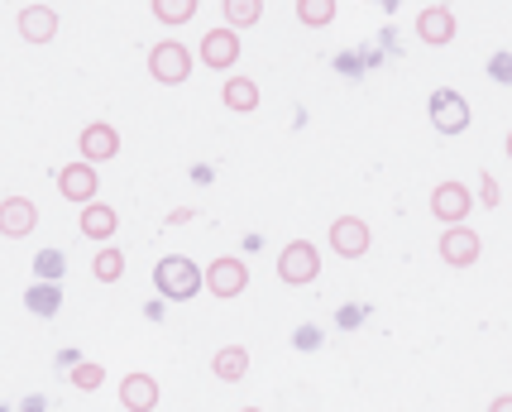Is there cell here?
I'll return each instance as SVG.
<instances>
[{
    "label": "cell",
    "mask_w": 512,
    "mask_h": 412,
    "mask_svg": "<svg viewBox=\"0 0 512 412\" xmlns=\"http://www.w3.org/2000/svg\"><path fill=\"white\" fill-rule=\"evenodd\" d=\"M221 101L230 106V111L249 115V111H259V87H254L249 77H230V82L221 87Z\"/></svg>",
    "instance_id": "d6986e66"
},
{
    "label": "cell",
    "mask_w": 512,
    "mask_h": 412,
    "mask_svg": "<svg viewBox=\"0 0 512 412\" xmlns=\"http://www.w3.org/2000/svg\"><path fill=\"white\" fill-rule=\"evenodd\" d=\"M67 269V259L58 250H39V259H34V274H39V283H58Z\"/></svg>",
    "instance_id": "cb8c5ba5"
},
{
    "label": "cell",
    "mask_w": 512,
    "mask_h": 412,
    "mask_svg": "<svg viewBox=\"0 0 512 412\" xmlns=\"http://www.w3.org/2000/svg\"><path fill=\"white\" fill-rule=\"evenodd\" d=\"M24 307H29L34 317H58V307H63V288H58V283H34V288L24 293Z\"/></svg>",
    "instance_id": "ffe728a7"
},
{
    "label": "cell",
    "mask_w": 512,
    "mask_h": 412,
    "mask_svg": "<svg viewBox=\"0 0 512 412\" xmlns=\"http://www.w3.org/2000/svg\"><path fill=\"white\" fill-rule=\"evenodd\" d=\"M120 403H125V412H154L158 379L154 374H125L120 379Z\"/></svg>",
    "instance_id": "2e32d148"
},
{
    "label": "cell",
    "mask_w": 512,
    "mask_h": 412,
    "mask_svg": "<svg viewBox=\"0 0 512 412\" xmlns=\"http://www.w3.org/2000/svg\"><path fill=\"white\" fill-rule=\"evenodd\" d=\"M72 384H77L82 393H96L101 384H106V369L91 365V360H87V365H72Z\"/></svg>",
    "instance_id": "d4e9b609"
},
{
    "label": "cell",
    "mask_w": 512,
    "mask_h": 412,
    "mask_svg": "<svg viewBox=\"0 0 512 412\" xmlns=\"http://www.w3.org/2000/svg\"><path fill=\"white\" fill-rule=\"evenodd\" d=\"M34 226H39V206L29 197H5L0 202V235L24 240V235H34Z\"/></svg>",
    "instance_id": "7c38bea8"
},
{
    "label": "cell",
    "mask_w": 512,
    "mask_h": 412,
    "mask_svg": "<svg viewBox=\"0 0 512 412\" xmlns=\"http://www.w3.org/2000/svg\"><path fill=\"white\" fill-rule=\"evenodd\" d=\"M431 125L441 130V135H460V130H469V101L460 92H450V87H441V92L431 96Z\"/></svg>",
    "instance_id": "5b68a950"
},
{
    "label": "cell",
    "mask_w": 512,
    "mask_h": 412,
    "mask_svg": "<svg viewBox=\"0 0 512 412\" xmlns=\"http://www.w3.org/2000/svg\"><path fill=\"white\" fill-rule=\"evenodd\" d=\"M469 211H474V197H469L465 183H436V192H431V216H436V221L465 226Z\"/></svg>",
    "instance_id": "52a82bcc"
},
{
    "label": "cell",
    "mask_w": 512,
    "mask_h": 412,
    "mask_svg": "<svg viewBox=\"0 0 512 412\" xmlns=\"http://www.w3.org/2000/svg\"><path fill=\"white\" fill-rule=\"evenodd\" d=\"M240 58V34L235 29H206L201 34V63L216 72H230Z\"/></svg>",
    "instance_id": "9c48e42d"
},
{
    "label": "cell",
    "mask_w": 512,
    "mask_h": 412,
    "mask_svg": "<svg viewBox=\"0 0 512 412\" xmlns=\"http://www.w3.org/2000/svg\"><path fill=\"white\" fill-rule=\"evenodd\" d=\"M417 39L431 48H441L455 39V15H450V5H426L422 15H417Z\"/></svg>",
    "instance_id": "5bb4252c"
},
{
    "label": "cell",
    "mask_w": 512,
    "mask_h": 412,
    "mask_svg": "<svg viewBox=\"0 0 512 412\" xmlns=\"http://www.w3.org/2000/svg\"><path fill=\"white\" fill-rule=\"evenodd\" d=\"M278 278H283L288 288L316 283V278H321V250H316L312 240H292V245H283V254H278Z\"/></svg>",
    "instance_id": "7a4b0ae2"
},
{
    "label": "cell",
    "mask_w": 512,
    "mask_h": 412,
    "mask_svg": "<svg viewBox=\"0 0 512 412\" xmlns=\"http://www.w3.org/2000/svg\"><path fill=\"white\" fill-rule=\"evenodd\" d=\"M479 192H484V206H498V183H493L489 173L479 178Z\"/></svg>",
    "instance_id": "484cf974"
},
{
    "label": "cell",
    "mask_w": 512,
    "mask_h": 412,
    "mask_svg": "<svg viewBox=\"0 0 512 412\" xmlns=\"http://www.w3.org/2000/svg\"><path fill=\"white\" fill-rule=\"evenodd\" d=\"M154 283L168 302H192L201 293V269L187 259V254H168V259H158Z\"/></svg>",
    "instance_id": "6da1fadb"
},
{
    "label": "cell",
    "mask_w": 512,
    "mask_h": 412,
    "mask_svg": "<svg viewBox=\"0 0 512 412\" xmlns=\"http://www.w3.org/2000/svg\"><path fill=\"white\" fill-rule=\"evenodd\" d=\"M77 149H82V163H111L115 154H120V130L115 125H106V120H91L87 130L77 135Z\"/></svg>",
    "instance_id": "8992f818"
},
{
    "label": "cell",
    "mask_w": 512,
    "mask_h": 412,
    "mask_svg": "<svg viewBox=\"0 0 512 412\" xmlns=\"http://www.w3.org/2000/svg\"><path fill=\"white\" fill-rule=\"evenodd\" d=\"M91 274H96V283H115V278L125 274V254L115 250V245H101L96 264H91Z\"/></svg>",
    "instance_id": "603a6c76"
},
{
    "label": "cell",
    "mask_w": 512,
    "mask_h": 412,
    "mask_svg": "<svg viewBox=\"0 0 512 412\" xmlns=\"http://www.w3.org/2000/svg\"><path fill=\"white\" fill-rule=\"evenodd\" d=\"M149 72H154V82H163V87H182L192 77V53L178 39H163V44L149 48Z\"/></svg>",
    "instance_id": "277c9868"
},
{
    "label": "cell",
    "mask_w": 512,
    "mask_h": 412,
    "mask_svg": "<svg viewBox=\"0 0 512 412\" xmlns=\"http://www.w3.org/2000/svg\"><path fill=\"white\" fill-rule=\"evenodd\" d=\"M221 15H225V29H254L264 20V0H221Z\"/></svg>",
    "instance_id": "ac0fdd59"
},
{
    "label": "cell",
    "mask_w": 512,
    "mask_h": 412,
    "mask_svg": "<svg viewBox=\"0 0 512 412\" xmlns=\"http://www.w3.org/2000/svg\"><path fill=\"white\" fill-rule=\"evenodd\" d=\"M297 20L307 29H326L335 20V0H297Z\"/></svg>",
    "instance_id": "7402d4cb"
},
{
    "label": "cell",
    "mask_w": 512,
    "mask_h": 412,
    "mask_svg": "<svg viewBox=\"0 0 512 412\" xmlns=\"http://www.w3.org/2000/svg\"><path fill=\"white\" fill-rule=\"evenodd\" d=\"M149 10H154V20H163V24H187L197 15V0H149Z\"/></svg>",
    "instance_id": "44dd1931"
},
{
    "label": "cell",
    "mask_w": 512,
    "mask_h": 412,
    "mask_svg": "<svg viewBox=\"0 0 512 412\" xmlns=\"http://www.w3.org/2000/svg\"><path fill=\"white\" fill-rule=\"evenodd\" d=\"M201 288H206L211 298H240V293L249 288L245 259H235V254H221V259H211V264H206V274H201Z\"/></svg>",
    "instance_id": "3957f363"
},
{
    "label": "cell",
    "mask_w": 512,
    "mask_h": 412,
    "mask_svg": "<svg viewBox=\"0 0 512 412\" xmlns=\"http://www.w3.org/2000/svg\"><path fill=\"white\" fill-rule=\"evenodd\" d=\"M331 245L340 259H364L369 254V226L359 216H335L331 221Z\"/></svg>",
    "instance_id": "30bf717a"
},
{
    "label": "cell",
    "mask_w": 512,
    "mask_h": 412,
    "mask_svg": "<svg viewBox=\"0 0 512 412\" xmlns=\"http://www.w3.org/2000/svg\"><path fill=\"white\" fill-rule=\"evenodd\" d=\"M441 259H446L450 269H469L474 259H479V250H484V240L474 235L469 226H446V235H441Z\"/></svg>",
    "instance_id": "ba28073f"
},
{
    "label": "cell",
    "mask_w": 512,
    "mask_h": 412,
    "mask_svg": "<svg viewBox=\"0 0 512 412\" xmlns=\"http://www.w3.org/2000/svg\"><path fill=\"white\" fill-rule=\"evenodd\" d=\"M240 412H259V408H240Z\"/></svg>",
    "instance_id": "f1b7e54d"
},
{
    "label": "cell",
    "mask_w": 512,
    "mask_h": 412,
    "mask_svg": "<svg viewBox=\"0 0 512 412\" xmlns=\"http://www.w3.org/2000/svg\"><path fill=\"white\" fill-rule=\"evenodd\" d=\"M489 412H512V398H508V393H503V398H493Z\"/></svg>",
    "instance_id": "83f0119b"
},
{
    "label": "cell",
    "mask_w": 512,
    "mask_h": 412,
    "mask_svg": "<svg viewBox=\"0 0 512 412\" xmlns=\"http://www.w3.org/2000/svg\"><path fill=\"white\" fill-rule=\"evenodd\" d=\"M77 226H82V235H87V240L106 245L115 230H120V216H115V206H106V202H87V206H82V216H77Z\"/></svg>",
    "instance_id": "9a60e30c"
},
{
    "label": "cell",
    "mask_w": 512,
    "mask_h": 412,
    "mask_svg": "<svg viewBox=\"0 0 512 412\" xmlns=\"http://www.w3.org/2000/svg\"><path fill=\"white\" fill-rule=\"evenodd\" d=\"M15 29H20L24 44H48L58 34V15H53V5H24L15 15Z\"/></svg>",
    "instance_id": "4fadbf2b"
},
{
    "label": "cell",
    "mask_w": 512,
    "mask_h": 412,
    "mask_svg": "<svg viewBox=\"0 0 512 412\" xmlns=\"http://www.w3.org/2000/svg\"><path fill=\"white\" fill-rule=\"evenodd\" d=\"M211 374H216L221 384H240L249 374V350L245 345H221L216 360H211Z\"/></svg>",
    "instance_id": "e0dca14e"
},
{
    "label": "cell",
    "mask_w": 512,
    "mask_h": 412,
    "mask_svg": "<svg viewBox=\"0 0 512 412\" xmlns=\"http://www.w3.org/2000/svg\"><path fill=\"white\" fill-rule=\"evenodd\" d=\"M96 187H101V178H96V168L91 163H67V168H58V192H63L67 202H96Z\"/></svg>",
    "instance_id": "8fae6325"
},
{
    "label": "cell",
    "mask_w": 512,
    "mask_h": 412,
    "mask_svg": "<svg viewBox=\"0 0 512 412\" xmlns=\"http://www.w3.org/2000/svg\"><path fill=\"white\" fill-rule=\"evenodd\" d=\"M297 345H302V350H312V345H316V331H312V326H307V331H297Z\"/></svg>",
    "instance_id": "4316f807"
}]
</instances>
